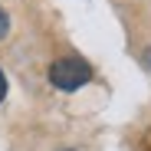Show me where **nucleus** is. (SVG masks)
<instances>
[{
  "label": "nucleus",
  "mask_w": 151,
  "mask_h": 151,
  "mask_svg": "<svg viewBox=\"0 0 151 151\" xmlns=\"http://www.w3.org/2000/svg\"><path fill=\"white\" fill-rule=\"evenodd\" d=\"M49 82L59 92H76L86 82H92V66L86 59H79V56H63V59H56L49 66Z\"/></svg>",
  "instance_id": "nucleus-1"
},
{
  "label": "nucleus",
  "mask_w": 151,
  "mask_h": 151,
  "mask_svg": "<svg viewBox=\"0 0 151 151\" xmlns=\"http://www.w3.org/2000/svg\"><path fill=\"white\" fill-rule=\"evenodd\" d=\"M7 33H10V13H7L4 7H0V40H4Z\"/></svg>",
  "instance_id": "nucleus-2"
},
{
  "label": "nucleus",
  "mask_w": 151,
  "mask_h": 151,
  "mask_svg": "<svg viewBox=\"0 0 151 151\" xmlns=\"http://www.w3.org/2000/svg\"><path fill=\"white\" fill-rule=\"evenodd\" d=\"M7 92H10V86H7V76H4V69H0V102L7 99Z\"/></svg>",
  "instance_id": "nucleus-3"
}]
</instances>
